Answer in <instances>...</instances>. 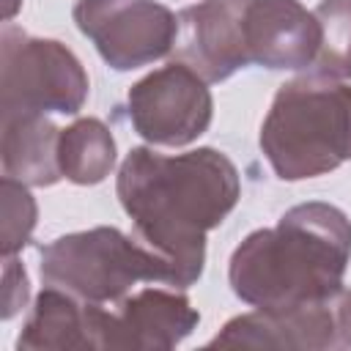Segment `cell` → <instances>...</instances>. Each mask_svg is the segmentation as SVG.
<instances>
[{"instance_id":"cell-7","label":"cell","mask_w":351,"mask_h":351,"mask_svg":"<svg viewBox=\"0 0 351 351\" xmlns=\"http://www.w3.org/2000/svg\"><path fill=\"white\" fill-rule=\"evenodd\" d=\"M71 16L115 71L162 60L178 41V16L156 0H77Z\"/></svg>"},{"instance_id":"cell-16","label":"cell","mask_w":351,"mask_h":351,"mask_svg":"<svg viewBox=\"0 0 351 351\" xmlns=\"http://www.w3.org/2000/svg\"><path fill=\"white\" fill-rule=\"evenodd\" d=\"M0 203H3V258L16 255L33 236L36 228V200L27 192V184L3 176L0 181Z\"/></svg>"},{"instance_id":"cell-15","label":"cell","mask_w":351,"mask_h":351,"mask_svg":"<svg viewBox=\"0 0 351 351\" xmlns=\"http://www.w3.org/2000/svg\"><path fill=\"white\" fill-rule=\"evenodd\" d=\"M313 14L321 25L315 69L337 80H351V0H321Z\"/></svg>"},{"instance_id":"cell-4","label":"cell","mask_w":351,"mask_h":351,"mask_svg":"<svg viewBox=\"0 0 351 351\" xmlns=\"http://www.w3.org/2000/svg\"><path fill=\"white\" fill-rule=\"evenodd\" d=\"M41 280L44 285L63 288L82 302L110 304L123 299L137 282L173 285V269L137 236L99 225L44 244Z\"/></svg>"},{"instance_id":"cell-13","label":"cell","mask_w":351,"mask_h":351,"mask_svg":"<svg viewBox=\"0 0 351 351\" xmlns=\"http://www.w3.org/2000/svg\"><path fill=\"white\" fill-rule=\"evenodd\" d=\"M60 129L41 112L3 115L0 159L3 176L27 186H52L63 178L58 162Z\"/></svg>"},{"instance_id":"cell-12","label":"cell","mask_w":351,"mask_h":351,"mask_svg":"<svg viewBox=\"0 0 351 351\" xmlns=\"http://www.w3.org/2000/svg\"><path fill=\"white\" fill-rule=\"evenodd\" d=\"M99 304L47 285L22 324L16 348H99Z\"/></svg>"},{"instance_id":"cell-3","label":"cell","mask_w":351,"mask_h":351,"mask_svg":"<svg viewBox=\"0 0 351 351\" xmlns=\"http://www.w3.org/2000/svg\"><path fill=\"white\" fill-rule=\"evenodd\" d=\"M261 151L282 181L351 162V88L321 71L282 82L261 123Z\"/></svg>"},{"instance_id":"cell-6","label":"cell","mask_w":351,"mask_h":351,"mask_svg":"<svg viewBox=\"0 0 351 351\" xmlns=\"http://www.w3.org/2000/svg\"><path fill=\"white\" fill-rule=\"evenodd\" d=\"M208 346H241V348H315L343 351L351 348V288L288 304L274 310L255 307L252 313L230 318Z\"/></svg>"},{"instance_id":"cell-17","label":"cell","mask_w":351,"mask_h":351,"mask_svg":"<svg viewBox=\"0 0 351 351\" xmlns=\"http://www.w3.org/2000/svg\"><path fill=\"white\" fill-rule=\"evenodd\" d=\"M30 296V282L25 266L16 261V255L3 258V318H14Z\"/></svg>"},{"instance_id":"cell-10","label":"cell","mask_w":351,"mask_h":351,"mask_svg":"<svg viewBox=\"0 0 351 351\" xmlns=\"http://www.w3.org/2000/svg\"><path fill=\"white\" fill-rule=\"evenodd\" d=\"M239 30L247 66L299 71L321 49V25L299 0H241Z\"/></svg>"},{"instance_id":"cell-5","label":"cell","mask_w":351,"mask_h":351,"mask_svg":"<svg viewBox=\"0 0 351 351\" xmlns=\"http://www.w3.org/2000/svg\"><path fill=\"white\" fill-rule=\"evenodd\" d=\"M88 99L80 58L55 38H36L5 25L0 33V115H77Z\"/></svg>"},{"instance_id":"cell-14","label":"cell","mask_w":351,"mask_h":351,"mask_svg":"<svg viewBox=\"0 0 351 351\" xmlns=\"http://www.w3.org/2000/svg\"><path fill=\"white\" fill-rule=\"evenodd\" d=\"M58 162L63 178L71 184H101L115 167V137L99 118H77L60 129Z\"/></svg>"},{"instance_id":"cell-8","label":"cell","mask_w":351,"mask_h":351,"mask_svg":"<svg viewBox=\"0 0 351 351\" xmlns=\"http://www.w3.org/2000/svg\"><path fill=\"white\" fill-rule=\"evenodd\" d=\"M126 112L134 132L165 148L195 143L214 118L208 82L184 60H173L129 88Z\"/></svg>"},{"instance_id":"cell-11","label":"cell","mask_w":351,"mask_h":351,"mask_svg":"<svg viewBox=\"0 0 351 351\" xmlns=\"http://www.w3.org/2000/svg\"><path fill=\"white\" fill-rule=\"evenodd\" d=\"M241 0H203L178 14V60L206 82H222L247 66L239 30Z\"/></svg>"},{"instance_id":"cell-2","label":"cell","mask_w":351,"mask_h":351,"mask_svg":"<svg viewBox=\"0 0 351 351\" xmlns=\"http://www.w3.org/2000/svg\"><path fill=\"white\" fill-rule=\"evenodd\" d=\"M351 219L332 203H299L274 228L252 230L230 255L233 293L261 310L321 299L343 285Z\"/></svg>"},{"instance_id":"cell-1","label":"cell","mask_w":351,"mask_h":351,"mask_svg":"<svg viewBox=\"0 0 351 351\" xmlns=\"http://www.w3.org/2000/svg\"><path fill=\"white\" fill-rule=\"evenodd\" d=\"M115 192L134 236L170 263L173 288H189L203 274L206 233L236 208L241 184L217 148L167 156L137 145L121 162Z\"/></svg>"},{"instance_id":"cell-9","label":"cell","mask_w":351,"mask_h":351,"mask_svg":"<svg viewBox=\"0 0 351 351\" xmlns=\"http://www.w3.org/2000/svg\"><path fill=\"white\" fill-rule=\"evenodd\" d=\"M99 348L170 351L192 335L200 313L192 302L165 288H143L110 304H99Z\"/></svg>"}]
</instances>
